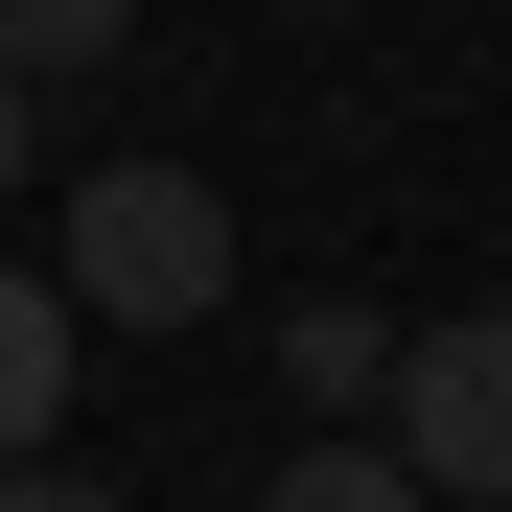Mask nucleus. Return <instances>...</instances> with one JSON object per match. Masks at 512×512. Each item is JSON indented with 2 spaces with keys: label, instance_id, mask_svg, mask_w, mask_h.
Wrapping results in <instances>:
<instances>
[{
  "label": "nucleus",
  "instance_id": "f257e3e1",
  "mask_svg": "<svg viewBox=\"0 0 512 512\" xmlns=\"http://www.w3.org/2000/svg\"><path fill=\"white\" fill-rule=\"evenodd\" d=\"M47 280H70V326H210L233 303V210L187 163H94L70 233H47Z\"/></svg>",
  "mask_w": 512,
  "mask_h": 512
},
{
  "label": "nucleus",
  "instance_id": "7ed1b4c3",
  "mask_svg": "<svg viewBox=\"0 0 512 512\" xmlns=\"http://www.w3.org/2000/svg\"><path fill=\"white\" fill-rule=\"evenodd\" d=\"M70 350H94V326H70V280H47V256H0V466H47Z\"/></svg>",
  "mask_w": 512,
  "mask_h": 512
},
{
  "label": "nucleus",
  "instance_id": "f03ea898",
  "mask_svg": "<svg viewBox=\"0 0 512 512\" xmlns=\"http://www.w3.org/2000/svg\"><path fill=\"white\" fill-rule=\"evenodd\" d=\"M396 466L512 512V303H466V326H419V350H396Z\"/></svg>",
  "mask_w": 512,
  "mask_h": 512
},
{
  "label": "nucleus",
  "instance_id": "0eeeda50",
  "mask_svg": "<svg viewBox=\"0 0 512 512\" xmlns=\"http://www.w3.org/2000/svg\"><path fill=\"white\" fill-rule=\"evenodd\" d=\"M24 140H47V94H24V70H0V187H24Z\"/></svg>",
  "mask_w": 512,
  "mask_h": 512
},
{
  "label": "nucleus",
  "instance_id": "20e7f679",
  "mask_svg": "<svg viewBox=\"0 0 512 512\" xmlns=\"http://www.w3.org/2000/svg\"><path fill=\"white\" fill-rule=\"evenodd\" d=\"M140 47V0H0V70H24V94H70V70H117Z\"/></svg>",
  "mask_w": 512,
  "mask_h": 512
},
{
  "label": "nucleus",
  "instance_id": "423d86ee",
  "mask_svg": "<svg viewBox=\"0 0 512 512\" xmlns=\"http://www.w3.org/2000/svg\"><path fill=\"white\" fill-rule=\"evenodd\" d=\"M0 512H117V489L94 466H0Z\"/></svg>",
  "mask_w": 512,
  "mask_h": 512
},
{
  "label": "nucleus",
  "instance_id": "39448f33",
  "mask_svg": "<svg viewBox=\"0 0 512 512\" xmlns=\"http://www.w3.org/2000/svg\"><path fill=\"white\" fill-rule=\"evenodd\" d=\"M256 512H443V489L373 466V443H303V466H256Z\"/></svg>",
  "mask_w": 512,
  "mask_h": 512
}]
</instances>
